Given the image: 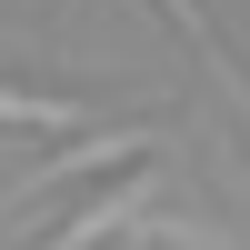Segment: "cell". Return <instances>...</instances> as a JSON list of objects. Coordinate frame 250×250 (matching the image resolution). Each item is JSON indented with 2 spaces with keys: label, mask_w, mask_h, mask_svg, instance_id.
<instances>
[{
  "label": "cell",
  "mask_w": 250,
  "mask_h": 250,
  "mask_svg": "<svg viewBox=\"0 0 250 250\" xmlns=\"http://www.w3.org/2000/svg\"><path fill=\"white\" fill-rule=\"evenodd\" d=\"M150 150H170V120H110V130H70L50 160H30L20 180H0V220H10V210H30V200H50V190H70V180H110V170H130V160H150Z\"/></svg>",
  "instance_id": "obj_1"
},
{
  "label": "cell",
  "mask_w": 250,
  "mask_h": 250,
  "mask_svg": "<svg viewBox=\"0 0 250 250\" xmlns=\"http://www.w3.org/2000/svg\"><path fill=\"white\" fill-rule=\"evenodd\" d=\"M130 230H160V150L130 160V170H110L40 250H100V240H130Z\"/></svg>",
  "instance_id": "obj_2"
},
{
  "label": "cell",
  "mask_w": 250,
  "mask_h": 250,
  "mask_svg": "<svg viewBox=\"0 0 250 250\" xmlns=\"http://www.w3.org/2000/svg\"><path fill=\"white\" fill-rule=\"evenodd\" d=\"M150 10L170 20V30L190 40V50H200V70H210V90L230 100V110H240V130H250V80H240V60H230V40L210 30V10H200V0H150Z\"/></svg>",
  "instance_id": "obj_3"
},
{
  "label": "cell",
  "mask_w": 250,
  "mask_h": 250,
  "mask_svg": "<svg viewBox=\"0 0 250 250\" xmlns=\"http://www.w3.org/2000/svg\"><path fill=\"white\" fill-rule=\"evenodd\" d=\"M0 130H90V100H70V90H20V80H0Z\"/></svg>",
  "instance_id": "obj_4"
}]
</instances>
